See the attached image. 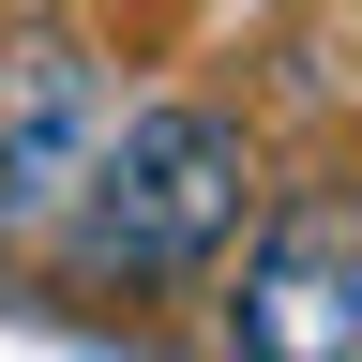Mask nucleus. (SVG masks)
Wrapping results in <instances>:
<instances>
[{"label":"nucleus","instance_id":"nucleus-1","mask_svg":"<svg viewBox=\"0 0 362 362\" xmlns=\"http://www.w3.org/2000/svg\"><path fill=\"white\" fill-rule=\"evenodd\" d=\"M242 226H257V136L211 90H136L106 121V151H90V181H76V211L45 226V257L90 302H166L197 272H226Z\"/></svg>","mask_w":362,"mask_h":362},{"label":"nucleus","instance_id":"nucleus-2","mask_svg":"<svg viewBox=\"0 0 362 362\" xmlns=\"http://www.w3.org/2000/svg\"><path fill=\"white\" fill-rule=\"evenodd\" d=\"M226 362H362V181H287L211 272Z\"/></svg>","mask_w":362,"mask_h":362},{"label":"nucleus","instance_id":"nucleus-3","mask_svg":"<svg viewBox=\"0 0 362 362\" xmlns=\"http://www.w3.org/2000/svg\"><path fill=\"white\" fill-rule=\"evenodd\" d=\"M121 121V61L76 16H0V242L45 257V226L76 211L90 151Z\"/></svg>","mask_w":362,"mask_h":362}]
</instances>
